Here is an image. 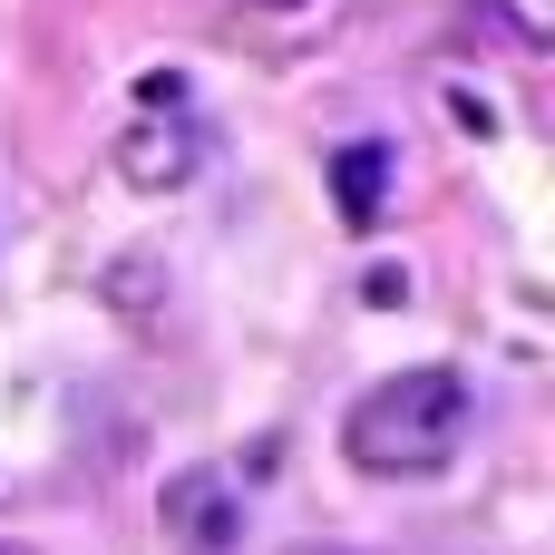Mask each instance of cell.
I'll return each mask as SVG.
<instances>
[{
  "instance_id": "cell-1",
  "label": "cell",
  "mask_w": 555,
  "mask_h": 555,
  "mask_svg": "<svg viewBox=\"0 0 555 555\" xmlns=\"http://www.w3.org/2000/svg\"><path fill=\"white\" fill-rule=\"evenodd\" d=\"M341 449H351V468H371V478H439V468L468 449V380L439 371V361L371 380V390L351 400V420H341Z\"/></svg>"
},
{
  "instance_id": "cell-2",
  "label": "cell",
  "mask_w": 555,
  "mask_h": 555,
  "mask_svg": "<svg viewBox=\"0 0 555 555\" xmlns=\"http://www.w3.org/2000/svg\"><path fill=\"white\" fill-rule=\"evenodd\" d=\"M156 517H166V546L176 555H244V498H234L224 468H176L166 498H156Z\"/></svg>"
},
{
  "instance_id": "cell-3",
  "label": "cell",
  "mask_w": 555,
  "mask_h": 555,
  "mask_svg": "<svg viewBox=\"0 0 555 555\" xmlns=\"http://www.w3.org/2000/svg\"><path fill=\"white\" fill-rule=\"evenodd\" d=\"M195 166H205V127H185V117H146V127L117 137V176H127L137 195H166V185H185Z\"/></svg>"
},
{
  "instance_id": "cell-4",
  "label": "cell",
  "mask_w": 555,
  "mask_h": 555,
  "mask_svg": "<svg viewBox=\"0 0 555 555\" xmlns=\"http://www.w3.org/2000/svg\"><path fill=\"white\" fill-rule=\"evenodd\" d=\"M390 176H400V156H390L380 137L332 146V205H341V224H351V234H371V224L390 215Z\"/></svg>"
},
{
  "instance_id": "cell-5",
  "label": "cell",
  "mask_w": 555,
  "mask_h": 555,
  "mask_svg": "<svg viewBox=\"0 0 555 555\" xmlns=\"http://www.w3.org/2000/svg\"><path fill=\"white\" fill-rule=\"evenodd\" d=\"M361 302H371V312H400V302H410V273H400V263H371V273H361Z\"/></svg>"
},
{
  "instance_id": "cell-6",
  "label": "cell",
  "mask_w": 555,
  "mask_h": 555,
  "mask_svg": "<svg viewBox=\"0 0 555 555\" xmlns=\"http://www.w3.org/2000/svg\"><path fill=\"white\" fill-rule=\"evenodd\" d=\"M449 117H459V127H468V137H498V107H488V98H478V88H449Z\"/></svg>"
},
{
  "instance_id": "cell-7",
  "label": "cell",
  "mask_w": 555,
  "mask_h": 555,
  "mask_svg": "<svg viewBox=\"0 0 555 555\" xmlns=\"http://www.w3.org/2000/svg\"><path fill=\"white\" fill-rule=\"evenodd\" d=\"M137 98H146V107H166V117H176V98H185V88H176V68H146V78H137Z\"/></svg>"
},
{
  "instance_id": "cell-8",
  "label": "cell",
  "mask_w": 555,
  "mask_h": 555,
  "mask_svg": "<svg viewBox=\"0 0 555 555\" xmlns=\"http://www.w3.org/2000/svg\"><path fill=\"white\" fill-rule=\"evenodd\" d=\"M254 10H302V0H254Z\"/></svg>"
},
{
  "instance_id": "cell-9",
  "label": "cell",
  "mask_w": 555,
  "mask_h": 555,
  "mask_svg": "<svg viewBox=\"0 0 555 555\" xmlns=\"http://www.w3.org/2000/svg\"><path fill=\"white\" fill-rule=\"evenodd\" d=\"M302 555H341V546H302Z\"/></svg>"
}]
</instances>
